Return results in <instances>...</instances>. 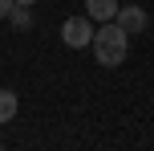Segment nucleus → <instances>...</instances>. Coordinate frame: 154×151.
Masks as SVG:
<instances>
[{"label": "nucleus", "mask_w": 154, "mask_h": 151, "mask_svg": "<svg viewBox=\"0 0 154 151\" xmlns=\"http://www.w3.org/2000/svg\"><path fill=\"white\" fill-rule=\"evenodd\" d=\"M89 49H93V57H97V65L114 70V65H122L126 53H130V33H126L118 21H101L97 29H93Z\"/></svg>", "instance_id": "1"}, {"label": "nucleus", "mask_w": 154, "mask_h": 151, "mask_svg": "<svg viewBox=\"0 0 154 151\" xmlns=\"http://www.w3.org/2000/svg\"><path fill=\"white\" fill-rule=\"evenodd\" d=\"M93 29H97V25H93L85 12H81V16H69V21L61 25V41H65L69 49H89V41H93Z\"/></svg>", "instance_id": "2"}, {"label": "nucleus", "mask_w": 154, "mask_h": 151, "mask_svg": "<svg viewBox=\"0 0 154 151\" xmlns=\"http://www.w3.org/2000/svg\"><path fill=\"white\" fill-rule=\"evenodd\" d=\"M114 21H118V25H122V29L134 37V33H142V29L150 25V16H146V8H142V4H118Z\"/></svg>", "instance_id": "3"}, {"label": "nucleus", "mask_w": 154, "mask_h": 151, "mask_svg": "<svg viewBox=\"0 0 154 151\" xmlns=\"http://www.w3.org/2000/svg\"><path fill=\"white\" fill-rule=\"evenodd\" d=\"M114 12H118V0H85V16H89L93 25L114 21Z\"/></svg>", "instance_id": "4"}, {"label": "nucleus", "mask_w": 154, "mask_h": 151, "mask_svg": "<svg viewBox=\"0 0 154 151\" xmlns=\"http://www.w3.org/2000/svg\"><path fill=\"white\" fill-rule=\"evenodd\" d=\"M16 110H20V98H16V90H0V123H12Z\"/></svg>", "instance_id": "5"}, {"label": "nucleus", "mask_w": 154, "mask_h": 151, "mask_svg": "<svg viewBox=\"0 0 154 151\" xmlns=\"http://www.w3.org/2000/svg\"><path fill=\"white\" fill-rule=\"evenodd\" d=\"M4 21L12 25L16 33H24V29H29V25H32V8H29V4H12V12H8Z\"/></svg>", "instance_id": "6"}, {"label": "nucleus", "mask_w": 154, "mask_h": 151, "mask_svg": "<svg viewBox=\"0 0 154 151\" xmlns=\"http://www.w3.org/2000/svg\"><path fill=\"white\" fill-rule=\"evenodd\" d=\"M12 4H16V0H0V21H4V16L12 12Z\"/></svg>", "instance_id": "7"}, {"label": "nucleus", "mask_w": 154, "mask_h": 151, "mask_svg": "<svg viewBox=\"0 0 154 151\" xmlns=\"http://www.w3.org/2000/svg\"><path fill=\"white\" fill-rule=\"evenodd\" d=\"M16 4H29V8H32V4H37V0H16Z\"/></svg>", "instance_id": "8"}]
</instances>
